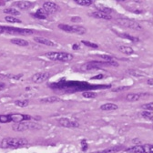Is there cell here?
<instances>
[{
  "mask_svg": "<svg viewBox=\"0 0 153 153\" xmlns=\"http://www.w3.org/2000/svg\"><path fill=\"white\" fill-rule=\"evenodd\" d=\"M27 145H28V139L23 138H5L0 143L3 149H17Z\"/></svg>",
  "mask_w": 153,
  "mask_h": 153,
  "instance_id": "cell-1",
  "label": "cell"
},
{
  "mask_svg": "<svg viewBox=\"0 0 153 153\" xmlns=\"http://www.w3.org/2000/svg\"><path fill=\"white\" fill-rule=\"evenodd\" d=\"M36 129H40V126L30 120L22 121L19 123H14L12 125V130L17 132H22L29 130H36Z\"/></svg>",
  "mask_w": 153,
  "mask_h": 153,
  "instance_id": "cell-2",
  "label": "cell"
},
{
  "mask_svg": "<svg viewBox=\"0 0 153 153\" xmlns=\"http://www.w3.org/2000/svg\"><path fill=\"white\" fill-rule=\"evenodd\" d=\"M48 59L53 61H61V62H68L74 58V56L67 52H47L45 54Z\"/></svg>",
  "mask_w": 153,
  "mask_h": 153,
  "instance_id": "cell-3",
  "label": "cell"
},
{
  "mask_svg": "<svg viewBox=\"0 0 153 153\" xmlns=\"http://www.w3.org/2000/svg\"><path fill=\"white\" fill-rule=\"evenodd\" d=\"M116 22L120 25L121 27L127 28H130V29H134V30H141L142 27L140 26L138 22L127 18V17H121V18H118L116 20Z\"/></svg>",
  "mask_w": 153,
  "mask_h": 153,
  "instance_id": "cell-4",
  "label": "cell"
},
{
  "mask_svg": "<svg viewBox=\"0 0 153 153\" xmlns=\"http://www.w3.org/2000/svg\"><path fill=\"white\" fill-rule=\"evenodd\" d=\"M125 150L129 153H153V144L137 145Z\"/></svg>",
  "mask_w": 153,
  "mask_h": 153,
  "instance_id": "cell-5",
  "label": "cell"
},
{
  "mask_svg": "<svg viewBox=\"0 0 153 153\" xmlns=\"http://www.w3.org/2000/svg\"><path fill=\"white\" fill-rule=\"evenodd\" d=\"M6 33L9 35H20V36H30L34 34V30L28 28H18L6 27Z\"/></svg>",
  "mask_w": 153,
  "mask_h": 153,
  "instance_id": "cell-6",
  "label": "cell"
},
{
  "mask_svg": "<svg viewBox=\"0 0 153 153\" xmlns=\"http://www.w3.org/2000/svg\"><path fill=\"white\" fill-rule=\"evenodd\" d=\"M58 124L61 127L68 128V129H76V128L79 127V123L76 120H72V119H67V118L59 119Z\"/></svg>",
  "mask_w": 153,
  "mask_h": 153,
  "instance_id": "cell-7",
  "label": "cell"
},
{
  "mask_svg": "<svg viewBox=\"0 0 153 153\" xmlns=\"http://www.w3.org/2000/svg\"><path fill=\"white\" fill-rule=\"evenodd\" d=\"M51 76V74L49 72H39V73H36L35 75L32 76V81L34 83H42L47 81L49 78Z\"/></svg>",
  "mask_w": 153,
  "mask_h": 153,
  "instance_id": "cell-8",
  "label": "cell"
},
{
  "mask_svg": "<svg viewBox=\"0 0 153 153\" xmlns=\"http://www.w3.org/2000/svg\"><path fill=\"white\" fill-rule=\"evenodd\" d=\"M42 8H44L47 13H54L60 9L58 4H56L55 2H51V1H45L43 3Z\"/></svg>",
  "mask_w": 153,
  "mask_h": 153,
  "instance_id": "cell-9",
  "label": "cell"
},
{
  "mask_svg": "<svg viewBox=\"0 0 153 153\" xmlns=\"http://www.w3.org/2000/svg\"><path fill=\"white\" fill-rule=\"evenodd\" d=\"M90 17H94V18H98V19H104V20H110L112 17L110 15L105 14L103 12L100 11H94L90 14Z\"/></svg>",
  "mask_w": 153,
  "mask_h": 153,
  "instance_id": "cell-10",
  "label": "cell"
},
{
  "mask_svg": "<svg viewBox=\"0 0 153 153\" xmlns=\"http://www.w3.org/2000/svg\"><path fill=\"white\" fill-rule=\"evenodd\" d=\"M34 40L39 44H43L46 46H49V47H55L56 44L52 41V40H49L46 37H42V36H35L34 37Z\"/></svg>",
  "mask_w": 153,
  "mask_h": 153,
  "instance_id": "cell-11",
  "label": "cell"
},
{
  "mask_svg": "<svg viewBox=\"0 0 153 153\" xmlns=\"http://www.w3.org/2000/svg\"><path fill=\"white\" fill-rule=\"evenodd\" d=\"M146 95H148V94H145V93H130L126 96V99L130 102H135V101H138L143 96H146Z\"/></svg>",
  "mask_w": 153,
  "mask_h": 153,
  "instance_id": "cell-12",
  "label": "cell"
},
{
  "mask_svg": "<svg viewBox=\"0 0 153 153\" xmlns=\"http://www.w3.org/2000/svg\"><path fill=\"white\" fill-rule=\"evenodd\" d=\"M48 15H49V13H47L44 8H39L34 14V17L38 19H47Z\"/></svg>",
  "mask_w": 153,
  "mask_h": 153,
  "instance_id": "cell-13",
  "label": "cell"
},
{
  "mask_svg": "<svg viewBox=\"0 0 153 153\" xmlns=\"http://www.w3.org/2000/svg\"><path fill=\"white\" fill-rule=\"evenodd\" d=\"M118 109L119 106L115 103H105L100 106V109L104 111H113V110H117Z\"/></svg>",
  "mask_w": 153,
  "mask_h": 153,
  "instance_id": "cell-14",
  "label": "cell"
},
{
  "mask_svg": "<svg viewBox=\"0 0 153 153\" xmlns=\"http://www.w3.org/2000/svg\"><path fill=\"white\" fill-rule=\"evenodd\" d=\"M15 5L19 7L20 9H23V10H26V9H28L30 8L32 6H33V3L29 2V1H18V2H16Z\"/></svg>",
  "mask_w": 153,
  "mask_h": 153,
  "instance_id": "cell-15",
  "label": "cell"
},
{
  "mask_svg": "<svg viewBox=\"0 0 153 153\" xmlns=\"http://www.w3.org/2000/svg\"><path fill=\"white\" fill-rule=\"evenodd\" d=\"M116 34H117L119 36H120V37H122V38H126V39H128V40H130V41H132V42H138V41H139V39H138V37H136V36H130V35L127 34V33L116 32Z\"/></svg>",
  "mask_w": 153,
  "mask_h": 153,
  "instance_id": "cell-16",
  "label": "cell"
},
{
  "mask_svg": "<svg viewBox=\"0 0 153 153\" xmlns=\"http://www.w3.org/2000/svg\"><path fill=\"white\" fill-rule=\"evenodd\" d=\"M119 50L120 51L121 53L125 54V55H128V56H130L134 53V49L129 46H120L119 47Z\"/></svg>",
  "mask_w": 153,
  "mask_h": 153,
  "instance_id": "cell-17",
  "label": "cell"
},
{
  "mask_svg": "<svg viewBox=\"0 0 153 153\" xmlns=\"http://www.w3.org/2000/svg\"><path fill=\"white\" fill-rule=\"evenodd\" d=\"M11 43L15 44L17 46H19V47H27L28 46V42L25 39H22V38H12L11 39Z\"/></svg>",
  "mask_w": 153,
  "mask_h": 153,
  "instance_id": "cell-18",
  "label": "cell"
},
{
  "mask_svg": "<svg viewBox=\"0 0 153 153\" xmlns=\"http://www.w3.org/2000/svg\"><path fill=\"white\" fill-rule=\"evenodd\" d=\"M60 101V99L58 97H47V98H43L40 99V102L42 103H55V102H58Z\"/></svg>",
  "mask_w": 153,
  "mask_h": 153,
  "instance_id": "cell-19",
  "label": "cell"
},
{
  "mask_svg": "<svg viewBox=\"0 0 153 153\" xmlns=\"http://www.w3.org/2000/svg\"><path fill=\"white\" fill-rule=\"evenodd\" d=\"M73 27V33L78 35H84L87 32V29L82 26H72Z\"/></svg>",
  "mask_w": 153,
  "mask_h": 153,
  "instance_id": "cell-20",
  "label": "cell"
},
{
  "mask_svg": "<svg viewBox=\"0 0 153 153\" xmlns=\"http://www.w3.org/2000/svg\"><path fill=\"white\" fill-rule=\"evenodd\" d=\"M4 13H6V14H8V16H12V17H16V16H19L20 15V12L17 11L16 8H13V7L6 8L4 10Z\"/></svg>",
  "mask_w": 153,
  "mask_h": 153,
  "instance_id": "cell-21",
  "label": "cell"
},
{
  "mask_svg": "<svg viewBox=\"0 0 153 153\" xmlns=\"http://www.w3.org/2000/svg\"><path fill=\"white\" fill-rule=\"evenodd\" d=\"M28 104H29L28 99H17L15 101V105L19 108H26L27 106H28Z\"/></svg>",
  "mask_w": 153,
  "mask_h": 153,
  "instance_id": "cell-22",
  "label": "cell"
},
{
  "mask_svg": "<svg viewBox=\"0 0 153 153\" xmlns=\"http://www.w3.org/2000/svg\"><path fill=\"white\" fill-rule=\"evenodd\" d=\"M96 7H97V9H98V11L103 12V13H105V14H108V15H109L110 13L113 11L112 8L107 7H105V6H103V5H97Z\"/></svg>",
  "mask_w": 153,
  "mask_h": 153,
  "instance_id": "cell-23",
  "label": "cell"
},
{
  "mask_svg": "<svg viewBox=\"0 0 153 153\" xmlns=\"http://www.w3.org/2000/svg\"><path fill=\"white\" fill-rule=\"evenodd\" d=\"M58 28H60L63 31H66L68 33H73V27L70 25H66V24H59Z\"/></svg>",
  "mask_w": 153,
  "mask_h": 153,
  "instance_id": "cell-24",
  "label": "cell"
},
{
  "mask_svg": "<svg viewBox=\"0 0 153 153\" xmlns=\"http://www.w3.org/2000/svg\"><path fill=\"white\" fill-rule=\"evenodd\" d=\"M75 3L78 4L79 6H83V7H88L91 4H93L92 0H75Z\"/></svg>",
  "mask_w": 153,
  "mask_h": 153,
  "instance_id": "cell-25",
  "label": "cell"
},
{
  "mask_svg": "<svg viewBox=\"0 0 153 153\" xmlns=\"http://www.w3.org/2000/svg\"><path fill=\"white\" fill-rule=\"evenodd\" d=\"M141 117L146 119H149L150 121H153V113L150 112V111H148V110H144L142 111L141 113Z\"/></svg>",
  "mask_w": 153,
  "mask_h": 153,
  "instance_id": "cell-26",
  "label": "cell"
},
{
  "mask_svg": "<svg viewBox=\"0 0 153 153\" xmlns=\"http://www.w3.org/2000/svg\"><path fill=\"white\" fill-rule=\"evenodd\" d=\"M5 20L7 22H8V23H13V24H14V23H17V24L22 23V21L20 19L17 18L16 17H12V16H7L5 17Z\"/></svg>",
  "mask_w": 153,
  "mask_h": 153,
  "instance_id": "cell-27",
  "label": "cell"
},
{
  "mask_svg": "<svg viewBox=\"0 0 153 153\" xmlns=\"http://www.w3.org/2000/svg\"><path fill=\"white\" fill-rule=\"evenodd\" d=\"M82 96L85 98H94L97 97V93L92 92V91H84L82 93Z\"/></svg>",
  "mask_w": 153,
  "mask_h": 153,
  "instance_id": "cell-28",
  "label": "cell"
},
{
  "mask_svg": "<svg viewBox=\"0 0 153 153\" xmlns=\"http://www.w3.org/2000/svg\"><path fill=\"white\" fill-rule=\"evenodd\" d=\"M130 87L129 86H123V87H118L116 88H113L112 91L113 92H120V91H124V90H127V89H130Z\"/></svg>",
  "mask_w": 153,
  "mask_h": 153,
  "instance_id": "cell-29",
  "label": "cell"
},
{
  "mask_svg": "<svg viewBox=\"0 0 153 153\" xmlns=\"http://www.w3.org/2000/svg\"><path fill=\"white\" fill-rule=\"evenodd\" d=\"M142 109L148 111H153V102H149V103L142 105Z\"/></svg>",
  "mask_w": 153,
  "mask_h": 153,
  "instance_id": "cell-30",
  "label": "cell"
},
{
  "mask_svg": "<svg viewBox=\"0 0 153 153\" xmlns=\"http://www.w3.org/2000/svg\"><path fill=\"white\" fill-rule=\"evenodd\" d=\"M82 44H84L86 47H92V48H98V46L95 43H92V42H89V41H85L83 40L82 41Z\"/></svg>",
  "mask_w": 153,
  "mask_h": 153,
  "instance_id": "cell-31",
  "label": "cell"
},
{
  "mask_svg": "<svg viewBox=\"0 0 153 153\" xmlns=\"http://www.w3.org/2000/svg\"><path fill=\"white\" fill-rule=\"evenodd\" d=\"M80 145H81V149L82 151H87V148H88V144L87 143L86 139H82L80 141Z\"/></svg>",
  "mask_w": 153,
  "mask_h": 153,
  "instance_id": "cell-32",
  "label": "cell"
},
{
  "mask_svg": "<svg viewBox=\"0 0 153 153\" xmlns=\"http://www.w3.org/2000/svg\"><path fill=\"white\" fill-rule=\"evenodd\" d=\"M98 57L101 58L105 61H112L113 60V57L110 56V55H98Z\"/></svg>",
  "mask_w": 153,
  "mask_h": 153,
  "instance_id": "cell-33",
  "label": "cell"
},
{
  "mask_svg": "<svg viewBox=\"0 0 153 153\" xmlns=\"http://www.w3.org/2000/svg\"><path fill=\"white\" fill-rule=\"evenodd\" d=\"M128 73L129 74H130V75H133V76H140L141 74L140 73H138V72H137L136 70H131V69H130V70H128Z\"/></svg>",
  "mask_w": 153,
  "mask_h": 153,
  "instance_id": "cell-34",
  "label": "cell"
},
{
  "mask_svg": "<svg viewBox=\"0 0 153 153\" xmlns=\"http://www.w3.org/2000/svg\"><path fill=\"white\" fill-rule=\"evenodd\" d=\"M103 78H104V76L101 75V74H99V75H97V76H92L91 79H102Z\"/></svg>",
  "mask_w": 153,
  "mask_h": 153,
  "instance_id": "cell-35",
  "label": "cell"
},
{
  "mask_svg": "<svg viewBox=\"0 0 153 153\" xmlns=\"http://www.w3.org/2000/svg\"><path fill=\"white\" fill-rule=\"evenodd\" d=\"M130 12L131 13H136V14H141V13H143L142 10H138V9H129Z\"/></svg>",
  "mask_w": 153,
  "mask_h": 153,
  "instance_id": "cell-36",
  "label": "cell"
},
{
  "mask_svg": "<svg viewBox=\"0 0 153 153\" xmlns=\"http://www.w3.org/2000/svg\"><path fill=\"white\" fill-rule=\"evenodd\" d=\"M71 21L72 22H80L81 21V18L79 17H73L71 18Z\"/></svg>",
  "mask_w": 153,
  "mask_h": 153,
  "instance_id": "cell-37",
  "label": "cell"
},
{
  "mask_svg": "<svg viewBox=\"0 0 153 153\" xmlns=\"http://www.w3.org/2000/svg\"><path fill=\"white\" fill-rule=\"evenodd\" d=\"M6 33V27L4 26H0V35L5 34Z\"/></svg>",
  "mask_w": 153,
  "mask_h": 153,
  "instance_id": "cell-38",
  "label": "cell"
},
{
  "mask_svg": "<svg viewBox=\"0 0 153 153\" xmlns=\"http://www.w3.org/2000/svg\"><path fill=\"white\" fill-rule=\"evenodd\" d=\"M147 84L149 86H153V79H149L147 80Z\"/></svg>",
  "mask_w": 153,
  "mask_h": 153,
  "instance_id": "cell-39",
  "label": "cell"
},
{
  "mask_svg": "<svg viewBox=\"0 0 153 153\" xmlns=\"http://www.w3.org/2000/svg\"><path fill=\"white\" fill-rule=\"evenodd\" d=\"M79 45H76V44H75V45H73V46H72V48H73L74 50H78V49H79Z\"/></svg>",
  "mask_w": 153,
  "mask_h": 153,
  "instance_id": "cell-40",
  "label": "cell"
},
{
  "mask_svg": "<svg viewBox=\"0 0 153 153\" xmlns=\"http://www.w3.org/2000/svg\"><path fill=\"white\" fill-rule=\"evenodd\" d=\"M4 88H5V84H3V83H0V91L3 90Z\"/></svg>",
  "mask_w": 153,
  "mask_h": 153,
  "instance_id": "cell-41",
  "label": "cell"
},
{
  "mask_svg": "<svg viewBox=\"0 0 153 153\" xmlns=\"http://www.w3.org/2000/svg\"><path fill=\"white\" fill-rule=\"evenodd\" d=\"M5 4H4V2H1V1H0V7H1V6H4Z\"/></svg>",
  "mask_w": 153,
  "mask_h": 153,
  "instance_id": "cell-42",
  "label": "cell"
},
{
  "mask_svg": "<svg viewBox=\"0 0 153 153\" xmlns=\"http://www.w3.org/2000/svg\"><path fill=\"white\" fill-rule=\"evenodd\" d=\"M152 129H153V125H152Z\"/></svg>",
  "mask_w": 153,
  "mask_h": 153,
  "instance_id": "cell-43",
  "label": "cell"
}]
</instances>
